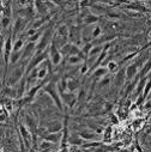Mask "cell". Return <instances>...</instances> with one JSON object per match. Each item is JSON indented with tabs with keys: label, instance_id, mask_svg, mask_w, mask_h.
Here are the masks:
<instances>
[{
	"label": "cell",
	"instance_id": "obj_1",
	"mask_svg": "<svg viewBox=\"0 0 151 152\" xmlns=\"http://www.w3.org/2000/svg\"><path fill=\"white\" fill-rule=\"evenodd\" d=\"M42 91L45 94H47L52 101L54 102V104L56 105V108L62 111L64 108H62V99H61V96H60V91H59V88H58V84H55L54 82H48L43 88H42Z\"/></svg>",
	"mask_w": 151,
	"mask_h": 152
},
{
	"label": "cell",
	"instance_id": "obj_2",
	"mask_svg": "<svg viewBox=\"0 0 151 152\" xmlns=\"http://www.w3.org/2000/svg\"><path fill=\"white\" fill-rule=\"evenodd\" d=\"M48 56H49V59H51V62H52L54 66H58V65L61 62V60H62V53H61V50L56 47V45H55L54 42H52L51 46H49Z\"/></svg>",
	"mask_w": 151,
	"mask_h": 152
},
{
	"label": "cell",
	"instance_id": "obj_3",
	"mask_svg": "<svg viewBox=\"0 0 151 152\" xmlns=\"http://www.w3.org/2000/svg\"><path fill=\"white\" fill-rule=\"evenodd\" d=\"M25 73L24 71V65H21L18 67H15L10 74V77H9V85L10 86H15L16 84H18L21 80H22V77H23V74Z\"/></svg>",
	"mask_w": 151,
	"mask_h": 152
},
{
	"label": "cell",
	"instance_id": "obj_4",
	"mask_svg": "<svg viewBox=\"0 0 151 152\" xmlns=\"http://www.w3.org/2000/svg\"><path fill=\"white\" fill-rule=\"evenodd\" d=\"M52 37H53V30L52 29H48L46 30V32H43V35L41 36V39H40V42H39V49H37L36 53H43L45 52V48L48 47L51 40H52Z\"/></svg>",
	"mask_w": 151,
	"mask_h": 152
},
{
	"label": "cell",
	"instance_id": "obj_5",
	"mask_svg": "<svg viewBox=\"0 0 151 152\" xmlns=\"http://www.w3.org/2000/svg\"><path fill=\"white\" fill-rule=\"evenodd\" d=\"M60 91V96H61V99L62 102L68 107V108H73L76 102H77V95H76L74 92H71V91Z\"/></svg>",
	"mask_w": 151,
	"mask_h": 152
},
{
	"label": "cell",
	"instance_id": "obj_6",
	"mask_svg": "<svg viewBox=\"0 0 151 152\" xmlns=\"http://www.w3.org/2000/svg\"><path fill=\"white\" fill-rule=\"evenodd\" d=\"M19 135L22 137L26 148H30V146H31V134H30V129L24 124L19 125Z\"/></svg>",
	"mask_w": 151,
	"mask_h": 152
},
{
	"label": "cell",
	"instance_id": "obj_7",
	"mask_svg": "<svg viewBox=\"0 0 151 152\" xmlns=\"http://www.w3.org/2000/svg\"><path fill=\"white\" fill-rule=\"evenodd\" d=\"M126 69H119L115 74V77H114V85L117 88H122L125 82H126Z\"/></svg>",
	"mask_w": 151,
	"mask_h": 152
},
{
	"label": "cell",
	"instance_id": "obj_8",
	"mask_svg": "<svg viewBox=\"0 0 151 152\" xmlns=\"http://www.w3.org/2000/svg\"><path fill=\"white\" fill-rule=\"evenodd\" d=\"M138 66L139 64L138 62H133V64H130L125 69H126V78L127 80H133L134 77L138 74Z\"/></svg>",
	"mask_w": 151,
	"mask_h": 152
},
{
	"label": "cell",
	"instance_id": "obj_9",
	"mask_svg": "<svg viewBox=\"0 0 151 152\" xmlns=\"http://www.w3.org/2000/svg\"><path fill=\"white\" fill-rule=\"evenodd\" d=\"M62 128H64V125H62L60 121H58V120L51 121V122H48L47 126H46V129H47V132H49V133H60V131H61Z\"/></svg>",
	"mask_w": 151,
	"mask_h": 152
},
{
	"label": "cell",
	"instance_id": "obj_10",
	"mask_svg": "<svg viewBox=\"0 0 151 152\" xmlns=\"http://www.w3.org/2000/svg\"><path fill=\"white\" fill-rule=\"evenodd\" d=\"M26 18H23V17H19L16 19L15 22V25H13V36H16L17 34H19L26 25Z\"/></svg>",
	"mask_w": 151,
	"mask_h": 152
},
{
	"label": "cell",
	"instance_id": "obj_11",
	"mask_svg": "<svg viewBox=\"0 0 151 152\" xmlns=\"http://www.w3.org/2000/svg\"><path fill=\"white\" fill-rule=\"evenodd\" d=\"M79 135L84 139V140H96L98 139V134L95 131H90V129H83L82 132H79Z\"/></svg>",
	"mask_w": 151,
	"mask_h": 152
},
{
	"label": "cell",
	"instance_id": "obj_12",
	"mask_svg": "<svg viewBox=\"0 0 151 152\" xmlns=\"http://www.w3.org/2000/svg\"><path fill=\"white\" fill-rule=\"evenodd\" d=\"M108 73H109V71H108L107 66H100V67L95 68V71H94V77H95L96 79H102V78L106 77V75H108Z\"/></svg>",
	"mask_w": 151,
	"mask_h": 152
},
{
	"label": "cell",
	"instance_id": "obj_13",
	"mask_svg": "<svg viewBox=\"0 0 151 152\" xmlns=\"http://www.w3.org/2000/svg\"><path fill=\"white\" fill-rule=\"evenodd\" d=\"M41 137L45 139V140H48V141H52V142H58L60 139H61V133H42Z\"/></svg>",
	"mask_w": 151,
	"mask_h": 152
},
{
	"label": "cell",
	"instance_id": "obj_14",
	"mask_svg": "<svg viewBox=\"0 0 151 152\" xmlns=\"http://www.w3.org/2000/svg\"><path fill=\"white\" fill-rule=\"evenodd\" d=\"M35 9L36 11L41 13V15H45L47 12V5H46V1L45 0H35Z\"/></svg>",
	"mask_w": 151,
	"mask_h": 152
},
{
	"label": "cell",
	"instance_id": "obj_15",
	"mask_svg": "<svg viewBox=\"0 0 151 152\" xmlns=\"http://www.w3.org/2000/svg\"><path fill=\"white\" fill-rule=\"evenodd\" d=\"M67 142L71 145H83V138L79 135V133H76L67 139Z\"/></svg>",
	"mask_w": 151,
	"mask_h": 152
},
{
	"label": "cell",
	"instance_id": "obj_16",
	"mask_svg": "<svg viewBox=\"0 0 151 152\" xmlns=\"http://www.w3.org/2000/svg\"><path fill=\"white\" fill-rule=\"evenodd\" d=\"M151 73V59H149L141 67V71L139 72V75H140V78H144L146 77V75Z\"/></svg>",
	"mask_w": 151,
	"mask_h": 152
},
{
	"label": "cell",
	"instance_id": "obj_17",
	"mask_svg": "<svg viewBox=\"0 0 151 152\" xmlns=\"http://www.w3.org/2000/svg\"><path fill=\"white\" fill-rule=\"evenodd\" d=\"M21 58H23V50H13L10 56V64L11 65L17 64L21 60Z\"/></svg>",
	"mask_w": 151,
	"mask_h": 152
},
{
	"label": "cell",
	"instance_id": "obj_18",
	"mask_svg": "<svg viewBox=\"0 0 151 152\" xmlns=\"http://www.w3.org/2000/svg\"><path fill=\"white\" fill-rule=\"evenodd\" d=\"M98 20H100L98 16L92 15V13H89V15H86V16L84 17V24H85V25H94V24L97 23Z\"/></svg>",
	"mask_w": 151,
	"mask_h": 152
},
{
	"label": "cell",
	"instance_id": "obj_19",
	"mask_svg": "<svg viewBox=\"0 0 151 152\" xmlns=\"http://www.w3.org/2000/svg\"><path fill=\"white\" fill-rule=\"evenodd\" d=\"M35 47H36V43H34V42H29V43L23 48V58H25V56L29 58V56L34 53Z\"/></svg>",
	"mask_w": 151,
	"mask_h": 152
},
{
	"label": "cell",
	"instance_id": "obj_20",
	"mask_svg": "<svg viewBox=\"0 0 151 152\" xmlns=\"http://www.w3.org/2000/svg\"><path fill=\"white\" fill-rule=\"evenodd\" d=\"M79 89V82L77 79H67V90L71 92H74L76 90Z\"/></svg>",
	"mask_w": 151,
	"mask_h": 152
},
{
	"label": "cell",
	"instance_id": "obj_21",
	"mask_svg": "<svg viewBox=\"0 0 151 152\" xmlns=\"http://www.w3.org/2000/svg\"><path fill=\"white\" fill-rule=\"evenodd\" d=\"M67 61L71 65H78V64H81L85 60L83 58H81L79 55H71V56H67Z\"/></svg>",
	"mask_w": 151,
	"mask_h": 152
},
{
	"label": "cell",
	"instance_id": "obj_22",
	"mask_svg": "<svg viewBox=\"0 0 151 152\" xmlns=\"http://www.w3.org/2000/svg\"><path fill=\"white\" fill-rule=\"evenodd\" d=\"M47 73H48V68H47V67L39 66V72H37V79L43 80V79L47 77Z\"/></svg>",
	"mask_w": 151,
	"mask_h": 152
},
{
	"label": "cell",
	"instance_id": "obj_23",
	"mask_svg": "<svg viewBox=\"0 0 151 152\" xmlns=\"http://www.w3.org/2000/svg\"><path fill=\"white\" fill-rule=\"evenodd\" d=\"M150 92H151V79H149V78H147V82H146L145 88H144V91H143V97H144V99H145V101L147 99V97H149Z\"/></svg>",
	"mask_w": 151,
	"mask_h": 152
},
{
	"label": "cell",
	"instance_id": "obj_24",
	"mask_svg": "<svg viewBox=\"0 0 151 152\" xmlns=\"http://www.w3.org/2000/svg\"><path fill=\"white\" fill-rule=\"evenodd\" d=\"M107 68L109 72H118L120 68H119V65L115 62V61H109L108 65H107Z\"/></svg>",
	"mask_w": 151,
	"mask_h": 152
},
{
	"label": "cell",
	"instance_id": "obj_25",
	"mask_svg": "<svg viewBox=\"0 0 151 152\" xmlns=\"http://www.w3.org/2000/svg\"><path fill=\"white\" fill-rule=\"evenodd\" d=\"M102 34V28L100 25H96L94 29H92V40H96L101 36Z\"/></svg>",
	"mask_w": 151,
	"mask_h": 152
},
{
	"label": "cell",
	"instance_id": "obj_26",
	"mask_svg": "<svg viewBox=\"0 0 151 152\" xmlns=\"http://www.w3.org/2000/svg\"><path fill=\"white\" fill-rule=\"evenodd\" d=\"M23 48H24V42H23V40H17L16 42H15V45H13V50H23Z\"/></svg>",
	"mask_w": 151,
	"mask_h": 152
},
{
	"label": "cell",
	"instance_id": "obj_27",
	"mask_svg": "<svg viewBox=\"0 0 151 152\" xmlns=\"http://www.w3.org/2000/svg\"><path fill=\"white\" fill-rule=\"evenodd\" d=\"M40 39H41V34H40V32H36V34L29 36V42H34V43H36L37 41H40Z\"/></svg>",
	"mask_w": 151,
	"mask_h": 152
},
{
	"label": "cell",
	"instance_id": "obj_28",
	"mask_svg": "<svg viewBox=\"0 0 151 152\" xmlns=\"http://www.w3.org/2000/svg\"><path fill=\"white\" fill-rule=\"evenodd\" d=\"M10 19H11V17H4V16H1V28L3 29H7V26L10 25Z\"/></svg>",
	"mask_w": 151,
	"mask_h": 152
},
{
	"label": "cell",
	"instance_id": "obj_29",
	"mask_svg": "<svg viewBox=\"0 0 151 152\" xmlns=\"http://www.w3.org/2000/svg\"><path fill=\"white\" fill-rule=\"evenodd\" d=\"M53 145L52 141H48V140H43L41 144H40V148L41 150H47V148H51Z\"/></svg>",
	"mask_w": 151,
	"mask_h": 152
},
{
	"label": "cell",
	"instance_id": "obj_30",
	"mask_svg": "<svg viewBox=\"0 0 151 152\" xmlns=\"http://www.w3.org/2000/svg\"><path fill=\"white\" fill-rule=\"evenodd\" d=\"M109 120H110V122L113 125H118L119 124V119H118V116L115 115V114H110V115H109Z\"/></svg>",
	"mask_w": 151,
	"mask_h": 152
},
{
	"label": "cell",
	"instance_id": "obj_31",
	"mask_svg": "<svg viewBox=\"0 0 151 152\" xmlns=\"http://www.w3.org/2000/svg\"><path fill=\"white\" fill-rule=\"evenodd\" d=\"M109 82H110V79L108 78V75H106V77H104V78H102V80L100 82L98 86H106V85H108V84H109Z\"/></svg>",
	"mask_w": 151,
	"mask_h": 152
},
{
	"label": "cell",
	"instance_id": "obj_32",
	"mask_svg": "<svg viewBox=\"0 0 151 152\" xmlns=\"http://www.w3.org/2000/svg\"><path fill=\"white\" fill-rule=\"evenodd\" d=\"M111 131H113V128H111V126H108L106 129H104V139L107 140V139H109V137H110V133H111Z\"/></svg>",
	"mask_w": 151,
	"mask_h": 152
},
{
	"label": "cell",
	"instance_id": "obj_33",
	"mask_svg": "<svg viewBox=\"0 0 151 152\" xmlns=\"http://www.w3.org/2000/svg\"><path fill=\"white\" fill-rule=\"evenodd\" d=\"M48 1H51V3H53V4H56V5H60V4H61L60 0H48Z\"/></svg>",
	"mask_w": 151,
	"mask_h": 152
},
{
	"label": "cell",
	"instance_id": "obj_34",
	"mask_svg": "<svg viewBox=\"0 0 151 152\" xmlns=\"http://www.w3.org/2000/svg\"><path fill=\"white\" fill-rule=\"evenodd\" d=\"M19 3H21V5H26L28 4V0H19Z\"/></svg>",
	"mask_w": 151,
	"mask_h": 152
},
{
	"label": "cell",
	"instance_id": "obj_35",
	"mask_svg": "<svg viewBox=\"0 0 151 152\" xmlns=\"http://www.w3.org/2000/svg\"><path fill=\"white\" fill-rule=\"evenodd\" d=\"M74 152H84V150H79V148H76Z\"/></svg>",
	"mask_w": 151,
	"mask_h": 152
},
{
	"label": "cell",
	"instance_id": "obj_36",
	"mask_svg": "<svg viewBox=\"0 0 151 152\" xmlns=\"http://www.w3.org/2000/svg\"><path fill=\"white\" fill-rule=\"evenodd\" d=\"M149 122L151 124V114H150V115H149Z\"/></svg>",
	"mask_w": 151,
	"mask_h": 152
}]
</instances>
